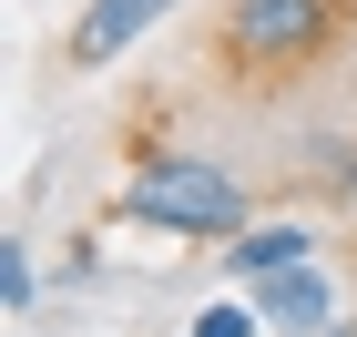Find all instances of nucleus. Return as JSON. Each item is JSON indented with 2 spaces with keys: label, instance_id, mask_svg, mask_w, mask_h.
I'll return each mask as SVG.
<instances>
[{
  "label": "nucleus",
  "instance_id": "obj_3",
  "mask_svg": "<svg viewBox=\"0 0 357 337\" xmlns=\"http://www.w3.org/2000/svg\"><path fill=\"white\" fill-rule=\"evenodd\" d=\"M153 21H174V0H82V21L61 31V61H72V72H102V61H123Z\"/></svg>",
  "mask_w": 357,
  "mask_h": 337
},
{
  "label": "nucleus",
  "instance_id": "obj_7",
  "mask_svg": "<svg viewBox=\"0 0 357 337\" xmlns=\"http://www.w3.org/2000/svg\"><path fill=\"white\" fill-rule=\"evenodd\" d=\"M194 337H266V317H255V297L235 286V297H215V307L194 317Z\"/></svg>",
  "mask_w": 357,
  "mask_h": 337
},
{
  "label": "nucleus",
  "instance_id": "obj_4",
  "mask_svg": "<svg viewBox=\"0 0 357 337\" xmlns=\"http://www.w3.org/2000/svg\"><path fill=\"white\" fill-rule=\"evenodd\" d=\"M286 266H317V225L275 215V225L225 235V276H235V286H266V276H286Z\"/></svg>",
  "mask_w": 357,
  "mask_h": 337
},
{
  "label": "nucleus",
  "instance_id": "obj_1",
  "mask_svg": "<svg viewBox=\"0 0 357 337\" xmlns=\"http://www.w3.org/2000/svg\"><path fill=\"white\" fill-rule=\"evenodd\" d=\"M123 215L164 225V235H194V246H215V235H245V225H255V195H245V174H235V164L164 143V153H143V164L123 174Z\"/></svg>",
  "mask_w": 357,
  "mask_h": 337
},
{
  "label": "nucleus",
  "instance_id": "obj_5",
  "mask_svg": "<svg viewBox=\"0 0 357 337\" xmlns=\"http://www.w3.org/2000/svg\"><path fill=\"white\" fill-rule=\"evenodd\" d=\"M255 297V317L266 327H296V337H317L337 317V286H327V266H286V276H266V286H245Z\"/></svg>",
  "mask_w": 357,
  "mask_h": 337
},
{
  "label": "nucleus",
  "instance_id": "obj_6",
  "mask_svg": "<svg viewBox=\"0 0 357 337\" xmlns=\"http://www.w3.org/2000/svg\"><path fill=\"white\" fill-rule=\"evenodd\" d=\"M31 297H41V266H31V246L10 235V246H0V307H10V317H31Z\"/></svg>",
  "mask_w": 357,
  "mask_h": 337
},
{
  "label": "nucleus",
  "instance_id": "obj_2",
  "mask_svg": "<svg viewBox=\"0 0 357 337\" xmlns=\"http://www.w3.org/2000/svg\"><path fill=\"white\" fill-rule=\"evenodd\" d=\"M357 0H235L215 21V61L235 82H296L347 41Z\"/></svg>",
  "mask_w": 357,
  "mask_h": 337
},
{
  "label": "nucleus",
  "instance_id": "obj_8",
  "mask_svg": "<svg viewBox=\"0 0 357 337\" xmlns=\"http://www.w3.org/2000/svg\"><path fill=\"white\" fill-rule=\"evenodd\" d=\"M337 204H347V225H357V174H347V195H337Z\"/></svg>",
  "mask_w": 357,
  "mask_h": 337
}]
</instances>
